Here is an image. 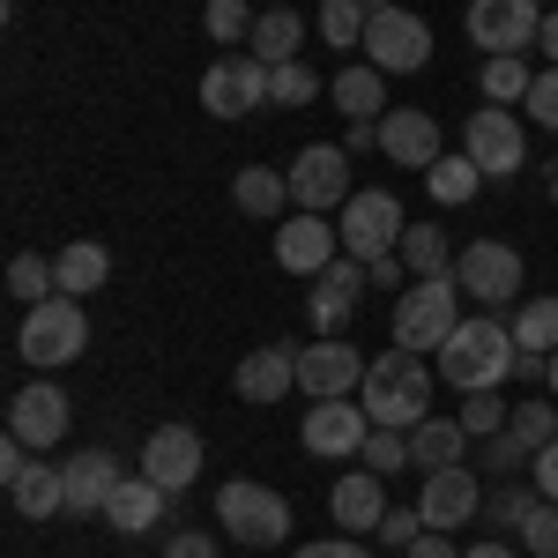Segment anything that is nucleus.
Here are the masks:
<instances>
[{
  "mask_svg": "<svg viewBox=\"0 0 558 558\" xmlns=\"http://www.w3.org/2000/svg\"><path fill=\"white\" fill-rule=\"evenodd\" d=\"M507 417H514V402H507L499 387H484V395H462V432H470V439H492V432H507Z\"/></svg>",
  "mask_w": 558,
  "mask_h": 558,
  "instance_id": "obj_36",
  "label": "nucleus"
},
{
  "mask_svg": "<svg viewBox=\"0 0 558 558\" xmlns=\"http://www.w3.org/2000/svg\"><path fill=\"white\" fill-rule=\"evenodd\" d=\"M165 558H216V544L202 536V529H179L172 544H165Z\"/></svg>",
  "mask_w": 558,
  "mask_h": 558,
  "instance_id": "obj_50",
  "label": "nucleus"
},
{
  "mask_svg": "<svg viewBox=\"0 0 558 558\" xmlns=\"http://www.w3.org/2000/svg\"><path fill=\"white\" fill-rule=\"evenodd\" d=\"M402 268H410L402 254H380V260H365V283H380V291H395V299H402Z\"/></svg>",
  "mask_w": 558,
  "mask_h": 558,
  "instance_id": "obj_48",
  "label": "nucleus"
},
{
  "mask_svg": "<svg viewBox=\"0 0 558 558\" xmlns=\"http://www.w3.org/2000/svg\"><path fill=\"white\" fill-rule=\"evenodd\" d=\"M544 38V8L536 0H470V45H484V60L529 52Z\"/></svg>",
  "mask_w": 558,
  "mask_h": 558,
  "instance_id": "obj_9",
  "label": "nucleus"
},
{
  "mask_svg": "<svg viewBox=\"0 0 558 558\" xmlns=\"http://www.w3.org/2000/svg\"><path fill=\"white\" fill-rule=\"evenodd\" d=\"M462 149H470L476 165H484V179H514L521 165H529L521 120L507 112V105H476V112H470V128H462Z\"/></svg>",
  "mask_w": 558,
  "mask_h": 558,
  "instance_id": "obj_12",
  "label": "nucleus"
},
{
  "mask_svg": "<svg viewBox=\"0 0 558 558\" xmlns=\"http://www.w3.org/2000/svg\"><path fill=\"white\" fill-rule=\"evenodd\" d=\"M425 186H432L439 209H462V202H476V186H484V165H476L470 149H462V157H439L425 172Z\"/></svg>",
  "mask_w": 558,
  "mask_h": 558,
  "instance_id": "obj_31",
  "label": "nucleus"
},
{
  "mask_svg": "<svg viewBox=\"0 0 558 558\" xmlns=\"http://www.w3.org/2000/svg\"><path fill=\"white\" fill-rule=\"evenodd\" d=\"M529 476H536V492H544V499H558V439L536 454V462H529Z\"/></svg>",
  "mask_w": 558,
  "mask_h": 558,
  "instance_id": "obj_51",
  "label": "nucleus"
},
{
  "mask_svg": "<svg viewBox=\"0 0 558 558\" xmlns=\"http://www.w3.org/2000/svg\"><path fill=\"white\" fill-rule=\"evenodd\" d=\"M373 476H402V470H417L410 462V432H387V425H373V439H365V454H357Z\"/></svg>",
  "mask_w": 558,
  "mask_h": 558,
  "instance_id": "obj_37",
  "label": "nucleus"
},
{
  "mask_svg": "<svg viewBox=\"0 0 558 558\" xmlns=\"http://www.w3.org/2000/svg\"><path fill=\"white\" fill-rule=\"evenodd\" d=\"M68 395L52 380H38V387H23V395H8V439H23L31 454H45V447H60L68 439Z\"/></svg>",
  "mask_w": 558,
  "mask_h": 558,
  "instance_id": "obj_16",
  "label": "nucleus"
},
{
  "mask_svg": "<svg viewBox=\"0 0 558 558\" xmlns=\"http://www.w3.org/2000/svg\"><path fill=\"white\" fill-rule=\"evenodd\" d=\"M507 328H514V343H521V350H544V357H551V350H558V299H529V305H514V320H507Z\"/></svg>",
  "mask_w": 558,
  "mask_h": 558,
  "instance_id": "obj_32",
  "label": "nucleus"
},
{
  "mask_svg": "<svg viewBox=\"0 0 558 558\" xmlns=\"http://www.w3.org/2000/svg\"><path fill=\"white\" fill-rule=\"evenodd\" d=\"M231 202L246 216H268V223H283V202H291V179L268 172V165H246V172L231 179Z\"/></svg>",
  "mask_w": 558,
  "mask_h": 558,
  "instance_id": "obj_29",
  "label": "nucleus"
},
{
  "mask_svg": "<svg viewBox=\"0 0 558 558\" xmlns=\"http://www.w3.org/2000/svg\"><path fill=\"white\" fill-rule=\"evenodd\" d=\"M291 558H373V551H365L357 536H343V529H336V536H320V544H299Z\"/></svg>",
  "mask_w": 558,
  "mask_h": 558,
  "instance_id": "obj_47",
  "label": "nucleus"
},
{
  "mask_svg": "<svg viewBox=\"0 0 558 558\" xmlns=\"http://www.w3.org/2000/svg\"><path fill=\"white\" fill-rule=\"evenodd\" d=\"M202 23H209L216 45H246V38H254V8H246V0H209Z\"/></svg>",
  "mask_w": 558,
  "mask_h": 558,
  "instance_id": "obj_43",
  "label": "nucleus"
},
{
  "mask_svg": "<svg viewBox=\"0 0 558 558\" xmlns=\"http://www.w3.org/2000/svg\"><path fill=\"white\" fill-rule=\"evenodd\" d=\"M462 558H521V551H507V544H470Z\"/></svg>",
  "mask_w": 558,
  "mask_h": 558,
  "instance_id": "obj_54",
  "label": "nucleus"
},
{
  "mask_svg": "<svg viewBox=\"0 0 558 558\" xmlns=\"http://www.w3.org/2000/svg\"><path fill=\"white\" fill-rule=\"evenodd\" d=\"M52 276H60V291H68V299H89V291H105V276H112V254H105L97 239H75V246H60Z\"/></svg>",
  "mask_w": 558,
  "mask_h": 558,
  "instance_id": "obj_27",
  "label": "nucleus"
},
{
  "mask_svg": "<svg viewBox=\"0 0 558 558\" xmlns=\"http://www.w3.org/2000/svg\"><path fill=\"white\" fill-rule=\"evenodd\" d=\"M291 209H313V216H328V209H343L350 194V149H336V142H313V149H299L291 157Z\"/></svg>",
  "mask_w": 558,
  "mask_h": 558,
  "instance_id": "obj_7",
  "label": "nucleus"
},
{
  "mask_svg": "<svg viewBox=\"0 0 558 558\" xmlns=\"http://www.w3.org/2000/svg\"><path fill=\"white\" fill-rule=\"evenodd\" d=\"M507 432H521V439H529V454H544V447L558 439V402H551V395H544V402H536V395H521L514 417H507Z\"/></svg>",
  "mask_w": 558,
  "mask_h": 558,
  "instance_id": "obj_35",
  "label": "nucleus"
},
{
  "mask_svg": "<svg viewBox=\"0 0 558 558\" xmlns=\"http://www.w3.org/2000/svg\"><path fill=\"white\" fill-rule=\"evenodd\" d=\"M142 476L165 484V492H186L202 476V432L194 425H157L142 439Z\"/></svg>",
  "mask_w": 558,
  "mask_h": 558,
  "instance_id": "obj_20",
  "label": "nucleus"
},
{
  "mask_svg": "<svg viewBox=\"0 0 558 558\" xmlns=\"http://www.w3.org/2000/svg\"><path fill=\"white\" fill-rule=\"evenodd\" d=\"M402 558H462V544H454L447 529H425V536H417V544H410Z\"/></svg>",
  "mask_w": 558,
  "mask_h": 558,
  "instance_id": "obj_49",
  "label": "nucleus"
},
{
  "mask_svg": "<svg viewBox=\"0 0 558 558\" xmlns=\"http://www.w3.org/2000/svg\"><path fill=\"white\" fill-rule=\"evenodd\" d=\"M521 105H529V120H536V128L558 134V68H544V75H536V89H529Z\"/></svg>",
  "mask_w": 558,
  "mask_h": 558,
  "instance_id": "obj_45",
  "label": "nucleus"
},
{
  "mask_svg": "<svg viewBox=\"0 0 558 558\" xmlns=\"http://www.w3.org/2000/svg\"><path fill=\"white\" fill-rule=\"evenodd\" d=\"M380 157L387 165H402V172H432L447 149H439V120L417 112V105H395L380 120Z\"/></svg>",
  "mask_w": 558,
  "mask_h": 558,
  "instance_id": "obj_19",
  "label": "nucleus"
},
{
  "mask_svg": "<svg viewBox=\"0 0 558 558\" xmlns=\"http://www.w3.org/2000/svg\"><path fill=\"white\" fill-rule=\"evenodd\" d=\"M343 149H350V157L380 149V120H350V128H343Z\"/></svg>",
  "mask_w": 558,
  "mask_h": 558,
  "instance_id": "obj_52",
  "label": "nucleus"
},
{
  "mask_svg": "<svg viewBox=\"0 0 558 558\" xmlns=\"http://www.w3.org/2000/svg\"><path fill=\"white\" fill-rule=\"evenodd\" d=\"M357 402H365V417L387 432H417L432 417V365L425 350H387V357H373L365 365V387H357Z\"/></svg>",
  "mask_w": 558,
  "mask_h": 558,
  "instance_id": "obj_1",
  "label": "nucleus"
},
{
  "mask_svg": "<svg viewBox=\"0 0 558 558\" xmlns=\"http://www.w3.org/2000/svg\"><path fill=\"white\" fill-rule=\"evenodd\" d=\"M202 105H209L216 120H246L254 105H268V68H260L254 52L216 60L209 75H202Z\"/></svg>",
  "mask_w": 558,
  "mask_h": 558,
  "instance_id": "obj_17",
  "label": "nucleus"
},
{
  "mask_svg": "<svg viewBox=\"0 0 558 558\" xmlns=\"http://www.w3.org/2000/svg\"><path fill=\"white\" fill-rule=\"evenodd\" d=\"M8 291H15L23 305H45L52 291H60V276H52L38 254H15V260H8Z\"/></svg>",
  "mask_w": 558,
  "mask_h": 558,
  "instance_id": "obj_39",
  "label": "nucleus"
},
{
  "mask_svg": "<svg viewBox=\"0 0 558 558\" xmlns=\"http://www.w3.org/2000/svg\"><path fill=\"white\" fill-rule=\"evenodd\" d=\"M476 462H484L492 476H514L521 462H536V454H529V439H521V432H492V439H476Z\"/></svg>",
  "mask_w": 558,
  "mask_h": 558,
  "instance_id": "obj_42",
  "label": "nucleus"
},
{
  "mask_svg": "<svg viewBox=\"0 0 558 558\" xmlns=\"http://www.w3.org/2000/svg\"><path fill=\"white\" fill-rule=\"evenodd\" d=\"M514 328L499 320V313H476V320H462L447 343H439V380L462 387V395H484V387H507L514 380Z\"/></svg>",
  "mask_w": 558,
  "mask_h": 558,
  "instance_id": "obj_2",
  "label": "nucleus"
},
{
  "mask_svg": "<svg viewBox=\"0 0 558 558\" xmlns=\"http://www.w3.org/2000/svg\"><path fill=\"white\" fill-rule=\"evenodd\" d=\"M536 45L551 52V68H558V8H544V38H536Z\"/></svg>",
  "mask_w": 558,
  "mask_h": 558,
  "instance_id": "obj_53",
  "label": "nucleus"
},
{
  "mask_svg": "<svg viewBox=\"0 0 558 558\" xmlns=\"http://www.w3.org/2000/svg\"><path fill=\"white\" fill-rule=\"evenodd\" d=\"M299 15L291 8H268V15H254V38H246V52H254L260 68H283V60H299Z\"/></svg>",
  "mask_w": 558,
  "mask_h": 558,
  "instance_id": "obj_30",
  "label": "nucleus"
},
{
  "mask_svg": "<svg viewBox=\"0 0 558 558\" xmlns=\"http://www.w3.org/2000/svg\"><path fill=\"white\" fill-rule=\"evenodd\" d=\"M336 112H343V120H387V75L373 60L336 75Z\"/></svg>",
  "mask_w": 558,
  "mask_h": 558,
  "instance_id": "obj_28",
  "label": "nucleus"
},
{
  "mask_svg": "<svg viewBox=\"0 0 558 558\" xmlns=\"http://www.w3.org/2000/svg\"><path fill=\"white\" fill-rule=\"evenodd\" d=\"M521 551L529 558H558V499H536L521 514Z\"/></svg>",
  "mask_w": 558,
  "mask_h": 558,
  "instance_id": "obj_41",
  "label": "nucleus"
},
{
  "mask_svg": "<svg viewBox=\"0 0 558 558\" xmlns=\"http://www.w3.org/2000/svg\"><path fill=\"white\" fill-rule=\"evenodd\" d=\"M462 276L447 268V276H417L402 299H395V343L402 350H439L454 328H462Z\"/></svg>",
  "mask_w": 558,
  "mask_h": 558,
  "instance_id": "obj_3",
  "label": "nucleus"
},
{
  "mask_svg": "<svg viewBox=\"0 0 558 558\" xmlns=\"http://www.w3.org/2000/svg\"><path fill=\"white\" fill-rule=\"evenodd\" d=\"M402 260H410L417 276H447V268H454L447 231H439V223H410V231H402Z\"/></svg>",
  "mask_w": 558,
  "mask_h": 558,
  "instance_id": "obj_34",
  "label": "nucleus"
},
{
  "mask_svg": "<svg viewBox=\"0 0 558 558\" xmlns=\"http://www.w3.org/2000/svg\"><path fill=\"white\" fill-rule=\"evenodd\" d=\"M343 254L350 260H380V254H402V231H410V216H402V202L387 194V186H357L343 202Z\"/></svg>",
  "mask_w": 558,
  "mask_h": 558,
  "instance_id": "obj_6",
  "label": "nucleus"
},
{
  "mask_svg": "<svg viewBox=\"0 0 558 558\" xmlns=\"http://www.w3.org/2000/svg\"><path fill=\"white\" fill-rule=\"evenodd\" d=\"M328 514L343 521V536H373V529H380V514H387L380 476H373V470L336 476V492H328Z\"/></svg>",
  "mask_w": 558,
  "mask_h": 558,
  "instance_id": "obj_23",
  "label": "nucleus"
},
{
  "mask_svg": "<svg viewBox=\"0 0 558 558\" xmlns=\"http://www.w3.org/2000/svg\"><path fill=\"white\" fill-rule=\"evenodd\" d=\"M216 521H223V536H239V544L268 551V544L291 536V499L268 492V484H254V476H231V484L216 492Z\"/></svg>",
  "mask_w": 558,
  "mask_h": 558,
  "instance_id": "obj_5",
  "label": "nucleus"
},
{
  "mask_svg": "<svg viewBox=\"0 0 558 558\" xmlns=\"http://www.w3.org/2000/svg\"><path fill=\"white\" fill-rule=\"evenodd\" d=\"M8 507H15L23 521L68 514V476H60V462H31L23 476H8Z\"/></svg>",
  "mask_w": 558,
  "mask_h": 558,
  "instance_id": "obj_24",
  "label": "nucleus"
},
{
  "mask_svg": "<svg viewBox=\"0 0 558 558\" xmlns=\"http://www.w3.org/2000/svg\"><path fill=\"white\" fill-rule=\"evenodd\" d=\"M357 299H365V260L336 254L320 276H313V291H305V320H313L320 336H343L350 313H357Z\"/></svg>",
  "mask_w": 558,
  "mask_h": 558,
  "instance_id": "obj_15",
  "label": "nucleus"
},
{
  "mask_svg": "<svg viewBox=\"0 0 558 558\" xmlns=\"http://www.w3.org/2000/svg\"><path fill=\"white\" fill-rule=\"evenodd\" d=\"M336 254H343V231H336L328 216L291 209L283 223H276V260H283V276H305V283H313Z\"/></svg>",
  "mask_w": 558,
  "mask_h": 558,
  "instance_id": "obj_13",
  "label": "nucleus"
},
{
  "mask_svg": "<svg viewBox=\"0 0 558 558\" xmlns=\"http://www.w3.org/2000/svg\"><path fill=\"white\" fill-rule=\"evenodd\" d=\"M165 484H149V476H120V492L105 499V521L120 529V536H142V529H157L165 521Z\"/></svg>",
  "mask_w": 558,
  "mask_h": 558,
  "instance_id": "obj_25",
  "label": "nucleus"
},
{
  "mask_svg": "<svg viewBox=\"0 0 558 558\" xmlns=\"http://www.w3.org/2000/svg\"><path fill=\"white\" fill-rule=\"evenodd\" d=\"M417 514H425V529H462V521L484 514V484H476L470 462H454V470H425V492H417Z\"/></svg>",
  "mask_w": 558,
  "mask_h": 558,
  "instance_id": "obj_18",
  "label": "nucleus"
},
{
  "mask_svg": "<svg viewBox=\"0 0 558 558\" xmlns=\"http://www.w3.org/2000/svg\"><path fill=\"white\" fill-rule=\"evenodd\" d=\"M320 97V75L305 68V60H283V68H268V105H313Z\"/></svg>",
  "mask_w": 558,
  "mask_h": 558,
  "instance_id": "obj_40",
  "label": "nucleus"
},
{
  "mask_svg": "<svg viewBox=\"0 0 558 558\" xmlns=\"http://www.w3.org/2000/svg\"><path fill=\"white\" fill-rule=\"evenodd\" d=\"M299 439H305V454H320V462H357L365 439H373V417H365L357 395H343V402H313Z\"/></svg>",
  "mask_w": 558,
  "mask_h": 558,
  "instance_id": "obj_11",
  "label": "nucleus"
},
{
  "mask_svg": "<svg viewBox=\"0 0 558 558\" xmlns=\"http://www.w3.org/2000/svg\"><path fill=\"white\" fill-rule=\"evenodd\" d=\"M60 476H68V514H105V499L120 492V462H112L105 447L68 454V462H60Z\"/></svg>",
  "mask_w": 558,
  "mask_h": 558,
  "instance_id": "obj_22",
  "label": "nucleus"
},
{
  "mask_svg": "<svg viewBox=\"0 0 558 558\" xmlns=\"http://www.w3.org/2000/svg\"><path fill=\"white\" fill-rule=\"evenodd\" d=\"M380 8H402V0H365V15H380Z\"/></svg>",
  "mask_w": 558,
  "mask_h": 558,
  "instance_id": "obj_56",
  "label": "nucleus"
},
{
  "mask_svg": "<svg viewBox=\"0 0 558 558\" xmlns=\"http://www.w3.org/2000/svg\"><path fill=\"white\" fill-rule=\"evenodd\" d=\"M551 202H558V165H551Z\"/></svg>",
  "mask_w": 558,
  "mask_h": 558,
  "instance_id": "obj_57",
  "label": "nucleus"
},
{
  "mask_svg": "<svg viewBox=\"0 0 558 558\" xmlns=\"http://www.w3.org/2000/svg\"><path fill=\"white\" fill-rule=\"evenodd\" d=\"M231 387H239V402H283V387H299V350H283V343L246 350Z\"/></svg>",
  "mask_w": 558,
  "mask_h": 558,
  "instance_id": "obj_21",
  "label": "nucleus"
},
{
  "mask_svg": "<svg viewBox=\"0 0 558 558\" xmlns=\"http://www.w3.org/2000/svg\"><path fill=\"white\" fill-rule=\"evenodd\" d=\"M544 395H551V402H558V350H551V380H544Z\"/></svg>",
  "mask_w": 558,
  "mask_h": 558,
  "instance_id": "obj_55",
  "label": "nucleus"
},
{
  "mask_svg": "<svg viewBox=\"0 0 558 558\" xmlns=\"http://www.w3.org/2000/svg\"><path fill=\"white\" fill-rule=\"evenodd\" d=\"M536 499H544V492H492V499H484V514L499 521V529H521V514H529Z\"/></svg>",
  "mask_w": 558,
  "mask_h": 558,
  "instance_id": "obj_46",
  "label": "nucleus"
},
{
  "mask_svg": "<svg viewBox=\"0 0 558 558\" xmlns=\"http://www.w3.org/2000/svg\"><path fill=\"white\" fill-rule=\"evenodd\" d=\"M373 536H380L387 551H410V544L425 536V514H417V507H387V514H380V529H373Z\"/></svg>",
  "mask_w": 558,
  "mask_h": 558,
  "instance_id": "obj_44",
  "label": "nucleus"
},
{
  "mask_svg": "<svg viewBox=\"0 0 558 558\" xmlns=\"http://www.w3.org/2000/svg\"><path fill=\"white\" fill-rule=\"evenodd\" d=\"M476 83H484V97H492V105H514V97H529V89H536V75H529V52L484 60V75H476Z\"/></svg>",
  "mask_w": 558,
  "mask_h": 558,
  "instance_id": "obj_33",
  "label": "nucleus"
},
{
  "mask_svg": "<svg viewBox=\"0 0 558 558\" xmlns=\"http://www.w3.org/2000/svg\"><path fill=\"white\" fill-rule=\"evenodd\" d=\"M365 60H373L380 75H417L432 60V23L410 15V8H380V15L365 23Z\"/></svg>",
  "mask_w": 558,
  "mask_h": 558,
  "instance_id": "obj_8",
  "label": "nucleus"
},
{
  "mask_svg": "<svg viewBox=\"0 0 558 558\" xmlns=\"http://www.w3.org/2000/svg\"><path fill=\"white\" fill-rule=\"evenodd\" d=\"M454 276H462V291H470L484 313H499V305L521 299V254L507 246V239H476V246H462Z\"/></svg>",
  "mask_w": 558,
  "mask_h": 558,
  "instance_id": "obj_10",
  "label": "nucleus"
},
{
  "mask_svg": "<svg viewBox=\"0 0 558 558\" xmlns=\"http://www.w3.org/2000/svg\"><path fill=\"white\" fill-rule=\"evenodd\" d=\"M365 0H320V38L328 45H365Z\"/></svg>",
  "mask_w": 558,
  "mask_h": 558,
  "instance_id": "obj_38",
  "label": "nucleus"
},
{
  "mask_svg": "<svg viewBox=\"0 0 558 558\" xmlns=\"http://www.w3.org/2000/svg\"><path fill=\"white\" fill-rule=\"evenodd\" d=\"M470 432H462V417H425V425L410 432V462L417 470H454V462H470Z\"/></svg>",
  "mask_w": 558,
  "mask_h": 558,
  "instance_id": "obj_26",
  "label": "nucleus"
},
{
  "mask_svg": "<svg viewBox=\"0 0 558 558\" xmlns=\"http://www.w3.org/2000/svg\"><path fill=\"white\" fill-rule=\"evenodd\" d=\"M83 343H89V313H83V299H68V291H52L45 305H31V313H23V336H15V350H23L38 373L75 365Z\"/></svg>",
  "mask_w": 558,
  "mask_h": 558,
  "instance_id": "obj_4",
  "label": "nucleus"
},
{
  "mask_svg": "<svg viewBox=\"0 0 558 558\" xmlns=\"http://www.w3.org/2000/svg\"><path fill=\"white\" fill-rule=\"evenodd\" d=\"M299 387L313 395V402H343V395H357V387H365V357H357V343H343V336L305 343L299 350Z\"/></svg>",
  "mask_w": 558,
  "mask_h": 558,
  "instance_id": "obj_14",
  "label": "nucleus"
}]
</instances>
